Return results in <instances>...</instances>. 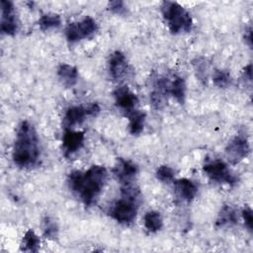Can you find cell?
<instances>
[{"label":"cell","mask_w":253,"mask_h":253,"mask_svg":"<svg viewBox=\"0 0 253 253\" xmlns=\"http://www.w3.org/2000/svg\"><path fill=\"white\" fill-rule=\"evenodd\" d=\"M108 177L104 166L93 165L87 171L74 170L67 177L69 189L76 194L82 203L90 207L100 196Z\"/></svg>","instance_id":"cell-1"},{"label":"cell","mask_w":253,"mask_h":253,"mask_svg":"<svg viewBox=\"0 0 253 253\" xmlns=\"http://www.w3.org/2000/svg\"><path fill=\"white\" fill-rule=\"evenodd\" d=\"M40 141L34 126L23 121L17 129L13 146L12 157L14 163L20 168H32L40 159Z\"/></svg>","instance_id":"cell-2"},{"label":"cell","mask_w":253,"mask_h":253,"mask_svg":"<svg viewBox=\"0 0 253 253\" xmlns=\"http://www.w3.org/2000/svg\"><path fill=\"white\" fill-rule=\"evenodd\" d=\"M122 197L115 201L109 210L112 218L122 224H130L136 217L139 204V190L134 185H125L121 190Z\"/></svg>","instance_id":"cell-3"},{"label":"cell","mask_w":253,"mask_h":253,"mask_svg":"<svg viewBox=\"0 0 253 253\" xmlns=\"http://www.w3.org/2000/svg\"><path fill=\"white\" fill-rule=\"evenodd\" d=\"M161 13L172 34L177 35L182 32L188 33L192 30V17L179 3L173 1L162 2Z\"/></svg>","instance_id":"cell-4"},{"label":"cell","mask_w":253,"mask_h":253,"mask_svg":"<svg viewBox=\"0 0 253 253\" xmlns=\"http://www.w3.org/2000/svg\"><path fill=\"white\" fill-rule=\"evenodd\" d=\"M203 169L207 176L211 181H214L216 183L228 184L230 186H233L238 181L237 177L234 174H232L228 166L222 160H209L204 164Z\"/></svg>","instance_id":"cell-5"},{"label":"cell","mask_w":253,"mask_h":253,"mask_svg":"<svg viewBox=\"0 0 253 253\" xmlns=\"http://www.w3.org/2000/svg\"><path fill=\"white\" fill-rule=\"evenodd\" d=\"M98 30L96 21L91 17H85L80 22L70 23L65 29V37L71 43L82 39H87L95 34Z\"/></svg>","instance_id":"cell-6"},{"label":"cell","mask_w":253,"mask_h":253,"mask_svg":"<svg viewBox=\"0 0 253 253\" xmlns=\"http://www.w3.org/2000/svg\"><path fill=\"white\" fill-rule=\"evenodd\" d=\"M250 151L249 142L246 138V136L242 134L236 135L234 138H232L226 148H225V154L227 157V160L231 164H237L242 159H244Z\"/></svg>","instance_id":"cell-7"},{"label":"cell","mask_w":253,"mask_h":253,"mask_svg":"<svg viewBox=\"0 0 253 253\" xmlns=\"http://www.w3.org/2000/svg\"><path fill=\"white\" fill-rule=\"evenodd\" d=\"M19 21L14 4L8 0H1V32L13 36L18 32Z\"/></svg>","instance_id":"cell-8"},{"label":"cell","mask_w":253,"mask_h":253,"mask_svg":"<svg viewBox=\"0 0 253 253\" xmlns=\"http://www.w3.org/2000/svg\"><path fill=\"white\" fill-rule=\"evenodd\" d=\"M137 172V165L132 161L126 160L124 158H118L117 163L113 169L115 177L123 186L132 184Z\"/></svg>","instance_id":"cell-9"},{"label":"cell","mask_w":253,"mask_h":253,"mask_svg":"<svg viewBox=\"0 0 253 253\" xmlns=\"http://www.w3.org/2000/svg\"><path fill=\"white\" fill-rule=\"evenodd\" d=\"M170 81L164 77H157L153 84V89L150 93V103L155 110H161L167 102L169 94Z\"/></svg>","instance_id":"cell-10"},{"label":"cell","mask_w":253,"mask_h":253,"mask_svg":"<svg viewBox=\"0 0 253 253\" xmlns=\"http://www.w3.org/2000/svg\"><path fill=\"white\" fill-rule=\"evenodd\" d=\"M108 69L110 75L115 80H120L128 74V64L125 54L122 51L116 50L110 54L108 60Z\"/></svg>","instance_id":"cell-11"},{"label":"cell","mask_w":253,"mask_h":253,"mask_svg":"<svg viewBox=\"0 0 253 253\" xmlns=\"http://www.w3.org/2000/svg\"><path fill=\"white\" fill-rule=\"evenodd\" d=\"M116 105L126 111L127 114L135 110V106L138 103V99L134 93H132L127 86H120L113 92Z\"/></svg>","instance_id":"cell-12"},{"label":"cell","mask_w":253,"mask_h":253,"mask_svg":"<svg viewBox=\"0 0 253 253\" xmlns=\"http://www.w3.org/2000/svg\"><path fill=\"white\" fill-rule=\"evenodd\" d=\"M84 132L75 131L70 128H65L62 137V148L64 151V156L68 157L78 150H80L84 143Z\"/></svg>","instance_id":"cell-13"},{"label":"cell","mask_w":253,"mask_h":253,"mask_svg":"<svg viewBox=\"0 0 253 253\" xmlns=\"http://www.w3.org/2000/svg\"><path fill=\"white\" fill-rule=\"evenodd\" d=\"M87 116H90L88 107L85 108L82 106H71L65 112L63 125L65 128L71 129L72 126L82 124Z\"/></svg>","instance_id":"cell-14"},{"label":"cell","mask_w":253,"mask_h":253,"mask_svg":"<svg viewBox=\"0 0 253 253\" xmlns=\"http://www.w3.org/2000/svg\"><path fill=\"white\" fill-rule=\"evenodd\" d=\"M174 187L178 196L186 202L193 201L198 193L197 185L192 180L186 178L175 180Z\"/></svg>","instance_id":"cell-15"},{"label":"cell","mask_w":253,"mask_h":253,"mask_svg":"<svg viewBox=\"0 0 253 253\" xmlns=\"http://www.w3.org/2000/svg\"><path fill=\"white\" fill-rule=\"evenodd\" d=\"M57 76L66 87H72L76 84L78 79L77 68L67 63H61L57 67Z\"/></svg>","instance_id":"cell-16"},{"label":"cell","mask_w":253,"mask_h":253,"mask_svg":"<svg viewBox=\"0 0 253 253\" xmlns=\"http://www.w3.org/2000/svg\"><path fill=\"white\" fill-rule=\"evenodd\" d=\"M238 216L236 210L228 205H225L220 210L217 219H216V226L223 227V226H230L237 223Z\"/></svg>","instance_id":"cell-17"},{"label":"cell","mask_w":253,"mask_h":253,"mask_svg":"<svg viewBox=\"0 0 253 253\" xmlns=\"http://www.w3.org/2000/svg\"><path fill=\"white\" fill-rule=\"evenodd\" d=\"M169 94H171L179 104H184L186 96V83L181 76H174L169 84Z\"/></svg>","instance_id":"cell-18"},{"label":"cell","mask_w":253,"mask_h":253,"mask_svg":"<svg viewBox=\"0 0 253 253\" xmlns=\"http://www.w3.org/2000/svg\"><path fill=\"white\" fill-rule=\"evenodd\" d=\"M129 124V131L131 134H139L144 127V121H145V113L139 110H133L127 114Z\"/></svg>","instance_id":"cell-19"},{"label":"cell","mask_w":253,"mask_h":253,"mask_svg":"<svg viewBox=\"0 0 253 253\" xmlns=\"http://www.w3.org/2000/svg\"><path fill=\"white\" fill-rule=\"evenodd\" d=\"M143 223L144 227L149 232H157L163 226V219L161 214L156 211H149L143 216Z\"/></svg>","instance_id":"cell-20"},{"label":"cell","mask_w":253,"mask_h":253,"mask_svg":"<svg viewBox=\"0 0 253 253\" xmlns=\"http://www.w3.org/2000/svg\"><path fill=\"white\" fill-rule=\"evenodd\" d=\"M40 244H41V240L39 236L35 233V231L32 229L27 230L23 237L22 250L28 251V252H38L40 248Z\"/></svg>","instance_id":"cell-21"},{"label":"cell","mask_w":253,"mask_h":253,"mask_svg":"<svg viewBox=\"0 0 253 253\" xmlns=\"http://www.w3.org/2000/svg\"><path fill=\"white\" fill-rule=\"evenodd\" d=\"M61 20L59 15L54 13L43 14L39 20V26L42 31H47L60 26Z\"/></svg>","instance_id":"cell-22"},{"label":"cell","mask_w":253,"mask_h":253,"mask_svg":"<svg viewBox=\"0 0 253 253\" xmlns=\"http://www.w3.org/2000/svg\"><path fill=\"white\" fill-rule=\"evenodd\" d=\"M42 232L43 235L51 240L56 239L58 235V227L54 220H52L50 217L45 216L42 219Z\"/></svg>","instance_id":"cell-23"},{"label":"cell","mask_w":253,"mask_h":253,"mask_svg":"<svg viewBox=\"0 0 253 253\" xmlns=\"http://www.w3.org/2000/svg\"><path fill=\"white\" fill-rule=\"evenodd\" d=\"M212 81L215 86H217L219 88H226L231 82V77L227 70L216 69L213 72Z\"/></svg>","instance_id":"cell-24"},{"label":"cell","mask_w":253,"mask_h":253,"mask_svg":"<svg viewBox=\"0 0 253 253\" xmlns=\"http://www.w3.org/2000/svg\"><path fill=\"white\" fill-rule=\"evenodd\" d=\"M174 175H175L174 170L167 165L160 166L156 171V178L158 180H160L162 182H166V183L172 181L174 179Z\"/></svg>","instance_id":"cell-25"},{"label":"cell","mask_w":253,"mask_h":253,"mask_svg":"<svg viewBox=\"0 0 253 253\" xmlns=\"http://www.w3.org/2000/svg\"><path fill=\"white\" fill-rule=\"evenodd\" d=\"M109 9L111 12H113L114 14H118V15H124L126 13V7L124 5V2L120 1V0L110 2Z\"/></svg>","instance_id":"cell-26"},{"label":"cell","mask_w":253,"mask_h":253,"mask_svg":"<svg viewBox=\"0 0 253 253\" xmlns=\"http://www.w3.org/2000/svg\"><path fill=\"white\" fill-rule=\"evenodd\" d=\"M242 217L244 219V223L248 230L251 232L253 227V216H252V210L249 207H245L242 211Z\"/></svg>","instance_id":"cell-27"},{"label":"cell","mask_w":253,"mask_h":253,"mask_svg":"<svg viewBox=\"0 0 253 253\" xmlns=\"http://www.w3.org/2000/svg\"><path fill=\"white\" fill-rule=\"evenodd\" d=\"M196 71L198 72V76L200 78L203 79H207V70H208V66L207 63L205 61H201V59H197V62L194 63Z\"/></svg>","instance_id":"cell-28"},{"label":"cell","mask_w":253,"mask_h":253,"mask_svg":"<svg viewBox=\"0 0 253 253\" xmlns=\"http://www.w3.org/2000/svg\"><path fill=\"white\" fill-rule=\"evenodd\" d=\"M243 73H244V76L247 77L249 81H251V79H252V65H251V63H249V64L244 68Z\"/></svg>","instance_id":"cell-29"},{"label":"cell","mask_w":253,"mask_h":253,"mask_svg":"<svg viewBox=\"0 0 253 253\" xmlns=\"http://www.w3.org/2000/svg\"><path fill=\"white\" fill-rule=\"evenodd\" d=\"M245 42L248 43V45L250 47L252 46V30H251V28H249L245 34Z\"/></svg>","instance_id":"cell-30"}]
</instances>
